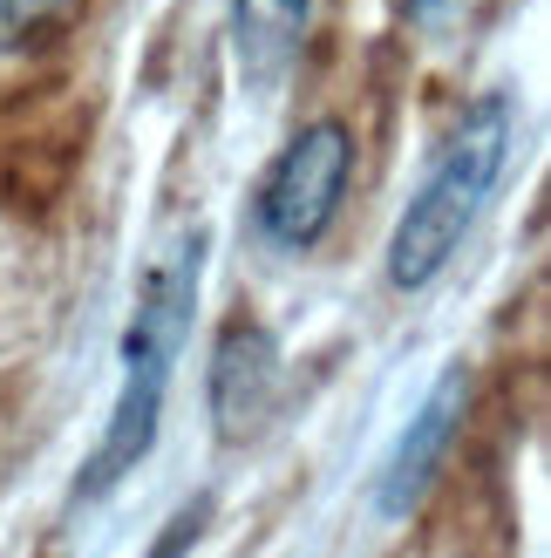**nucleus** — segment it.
Returning a JSON list of instances; mask_svg holds the SVG:
<instances>
[{
  "label": "nucleus",
  "mask_w": 551,
  "mask_h": 558,
  "mask_svg": "<svg viewBox=\"0 0 551 558\" xmlns=\"http://www.w3.org/2000/svg\"><path fill=\"white\" fill-rule=\"evenodd\" d=\"M511 136H517V123H511L504 96H483L477 109H463V123L450 130V144L436 150L423 191L408 198L402 226L389 239V287L395 293H416V287H429V279L450 266L463 232L483 218L490 191L504 184Z\"/></svg>",
  "instance_id": "f03ea898"
},
{
  "label": "nucleus",
  "mask_w": 551,
  "mask_h": 558,
  "mask_svg": "<svg viewBox=\"0 0 551 558\" xmlns=\"http://www.w3.org/2000/svg\"><path fill=\"white\" fill-rule=\"evenodd\" d=\"M198 524H205V505H198V511H177V524L157 538V551H150V558H177V551H184V538L198 532Z\"/></svg>",
  "instance_id": "6e6552de"
},
{
  "label": "nucleus",
  "mask_w": 551,
  "mask_h": 558,
  "mask_svg": "<svg viewBox=\"0 0 551 558\" xmlns=\"http://www.w3.org/2000/svg\"><path fill=\"white\" fill-rule=\"evenodd\" d=\"M307 21H314V0H232V48H238V75L253 89H272L299 41H307Z\"/></svg>",
  "instance_id": "423d86ee"
},
{
  "label": "nucleus",
  "mask_w": 551,
  "mask_h": 558,
  "mask_svg": "<svg viewBox=\"0 0 551 558\" xmlns=\"http://www.w3.org/2000/svg\"><path fill=\"white\" fill-rule=\"evenodd\" d=\"M456 423H463V368H450L443 381H436V396L416 409V423L402 429L389 470H381V511H389V518H395V511H408V505H416V497L429 490L436 463L450 457Z\"/></svg>",
  "instance_id": "39448f33"
},
{
  "label": "nucleus",
  "mask_w": 551,
  "mask_h": 558,
  "mask_svg": "<svg viewBox=\"0 0 551 558\" xmlns=\"http://www.w3.org/2000/svg\"><path fill=\"white\" fill-rule=\"evenodd\" d=\"M82 14V0H0V62L48 48Z\"/></svg>",
  "instance_id": "0eeeda50"
},
{
  "label": "nucleus",
  "mask_w": 551,
  "mask_h": 558,
  "mask_svg": "<svg viewBox=\"0 0 551 558\" xmlns=\"http://www.w3.org/2000/svg\"><path fill=\"white\" fill-rule=\"evenodd\" d=\"M198 259H205V239H184L177 253L144 279V300H136L130 333H123V381H117V402H109V423L96 436L89 463L75 470V497L117 490L130 470L150 457L157 423H163V396H171V368H177V348H184V327L198 314Z\"/></svg>",
  "instance_id": "f257e3e1"
},
{
  "label": "nucleus",
  "mask_w": 551,
  "mask_h": 558,
  "mask_svg": "<svg viewBox=\"0 0 551 558\" xmlns=\"http://www.w3.org/2000/svg\"><path fill=\"white\" fill-rule=\"evenodd\" d=\"M408 8H416V14H423V8H436V0H408Z\"/></svg>",
  "instance_id": "1a4fd4ad"
},
{
  "label": "nucleus",
  "mask_w": 551,
  "mask_h": 558,
  "mask_svg": "<svg viewBox=\"0 0 551 558\" xmlns=\"http://www.w3.org/2000/svg\"><path fill=\"white\" fill-rule=\"evenodd\" d=\"M272 381H280V348L272 333L253 320H232L225 341L211 354V423L218 436H245L272 402Z\"/></svg>",
  "instance_id": "20e7f679"
},
{
  "label": "nucleus",
  "mask_w": 551,
  "mask_h": 558,
  "mask_svg": "<svg viewBox=\"0 0 551 558\" xmlns=\"http://www.w3.org/2000/svg\"><path fill=\"white\" fill-rule=\"evenodd\" d=\"M354 178V130L320 117L293 136V144L272 157V171L259 184V232L280 245V253H307V245L334 226V211L347 198Z\"/></svg>",
  "instance_id": "7ed1b4c3"
}]
</instances>
